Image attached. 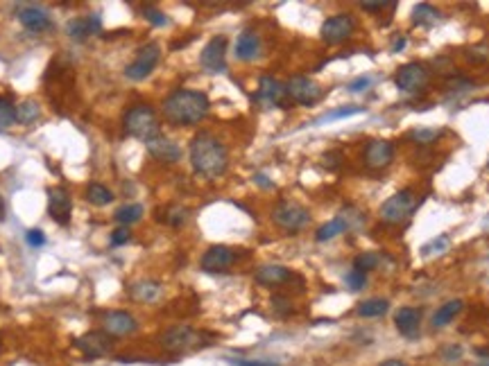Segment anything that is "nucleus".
<instances>
[{
    "label": "nucleus",
    "instance_id": "9b49d317",
    "mask_svg": "<svg viewBox=\"0 0 489 366\" xmlns=\"http://www.w3.org/2000/svg\"><path fill=\"white\" fill-rule=\"evenodd\" d=\"M353 30H356V21H353V16H349V14H335V16L324 21L320 34H322V39L328 45H338L342 41H347L349 36L353 34Z\"/></svg>",
    "mask_w": 489,
    "mask_h": 366
},
{
    "label": "nucleus",
    "instance_id": "ea45409f",
    "mask_svg": "<svg viewBox=\"0 0 489 366\" xmlns=\"http://www.w3.org/2000/svg\"><path fill=\"white\" fill-rule=\"evenodd\" d=\"M446 244H448V238H446V235L437 238V240H433L431 244H426V247H421V255H431L433 251H444Z\"/></svg>",
    "mask_w": 489,
    "mask_h": 366
},
{
    "label": "nucleus",
    "instance_id": "f8f14e48",
    "mask_svg": "<svg viewBox=\"0 0 489 366\" xmlns=\"http://www.w3.org/2000/svg\"><path fill=\"white\" fill-rule=\"evenodd\" d=\"M70 213H72V201H70L68 190L61 186L48 188V215H50L57 224L68 226Z\"/></svg>",
    "mask_w": 489,
    "mask_h": 366
},
{
    "label": "nucleus",
    "instance_id": "39448f33",
    "mask_svg": "<svg viewBox=\"0 0 489 366\" xmlns=\"http://www.w3.org/2000/svg\"><path fill=\"white\" fill-rule=\"evenodd\" d=\"M414 209H417V199H414V194L410 190L394 192L392 197L383 201L381 217L389 224H399V222H406V219L414 213Z\"/></svg>",
    "mask_w": 489,
    "mask_h": 366
},
{
    "label": "nucleus",
    "instance_id": "a18cd8bd",
    "mask_svg": "<svg viewBox=\"0 0 489 366\" xmlns=\"http://www.w3.org/2000/svg\"><path fill=\"white\" fill-rule=\"evenodd\" d=\"M372 82H374L372 77H358L356 82H351V84H349V87H347V89H349L351 93H358V91H367V89H370V87H372Z\"/></svg>",
    "mask_w": 489,
    "mask_h": 366
},
{
    "label": "nucleus",
    "instance_id": "de8ad7c7",
    "mask_svg": "<svg viewBox=\"0 0 489 366\" xmlns=\"http://www.w3.org/2000/svg\"><path fill=\"white\" fill-rule=\"evenodd\" d=\"M256 181H259L261 186H265V188H272V181L267 177H263V174H256Z\"/></svg>",
    "mask_w": 489,
    "mask_h": 366
},
{
    "label": "nucleus",
    "instance_id": "c85d7f7f",
    "mask_svg": "<svg viewBox=\"0 0 489 366\" xmlns=\"http://www.w3.org/2000/svg\"><path fill=\"white\" fill-rule=\"evenodd\" d=\"M365 106H356V104H349V106H340V109H333V111L324 113L322 118L315 120V125H328V122H335V120H342V118H349V116H356V113H362Z\"/></svg>",
    "mask_w": 489,
    "mask_h": 366
},
{
    "label": "nucleus",
    "instance_id": "393cba45",
    "mask_svg": "<svg viewBox=\"0 0 489 366\" xmlns=\"http://www.w3.org/2000/svg\"><path fill=\"white\" fill-rule=\"evenodd\" d=\"M462 308H464V303L460 301V299H453V301H446L442 308H439L435 314H433V328H444V326H448L451 321L456 319V316L462 312Z\"/></svg>",
    "mask_w": 489,
    "mask_h": 366
},
{
    "label": "nucleus",
    "instance_id": "f257e3e1",
    "mask_svg": "<svg viewBox=\"0 0 489 366\" xmlns=\"http://www.w3.org/2000/svg\"><path fill=\"white\" fill-rule=\"evenodd\" d=\"M209 106H211L209 97L202 91L177 89L163 100V116L168 122H173L177 127H190L206 118Z\"/></svg>",
    "mask_w": 489,
    "mask_h": 366
},
{
    "label": "nucleus",
    "instance_id": "3c124183",
    "mask_svg": "<svg viewBox=\"0 0 489 366\" xmlns=\"http://www.w3.org/2000/svg\"><path fill=\"white\" fill-rule=\"evenodd\" d=\"M480 366H489V362H485V364H480Z\"/></svg>",
    "mask_w": 489,
    "mask_h": 366
},
{
    "label": "nucleus",
    "instance_id": "412c9836",
    "mask_svg": "<svg viewBox=\"0 0 489 366\" xmlns=\"http://www.w3.org/2000/svg\"><path fill=\"white\" fill-rule=\"evenodd\" d=\"M234 52L240 61H252L261 55V36L256 34L254 30H244L240 32V36L236 39V48Z\"/></svg>",
    "mask_w": 489,
    "mask_h": 366
},
{
    "label": "nucleus",
    "instance_id": "c03bdc74",
    "mask_svg": "<svg viewBox=\"0 0 489 366\" xmlns=\"http://www.w3.org/2000/svg\"><path fill=\"white\" fill-rule=\"evenodd\" d=\"M397 3H387V0H367V3H360V7L362 9H367V11H381V9H385V7H394Z\"/></svg>",
    "mask_w": 489,
    "mask_h": 366
},
{
    "label": "nucleus",
    "instance_id": "37998d69",
    "mask_svg": "<svg viewBox=\"0 0 489 366\" xmlns=\"http://www.w3.org/2000/svg\"><path fill=\"white\" fill-rule=\"evenodd\" d=\"M272 305H274V310H276L281 316H286V314L292 312V305H290V301H288L286 296H274Z\"/></svg>",
    "mask_w": 489,
    "mask_h": 366
},
{
    "label": "nucleus",
    "instance_id": "72a5a7b5",
    "mask_svg": "<svg viewBox=\"0 0 489 366\" xmlns=\"http://www.w3.org/2000/svg\"><path fill=\"white\" fill-rule=\"evenodd\" d=\"M378 267V255L376 253H360L356 260H353V270H358L362 274L372 272Z\"/></svg>",
    "mask_w": 489,
    "mask_h": 366
},
{
    "label": "nucleus",
    "instance_id": "6e6552de",
    "mask_svg": "<svg viewBox=\"0 0 489 366\" xmlns=\"http://www.w3.org/2000/svg\"><path fill=\"white\" fill-rule=\"evenodd\" d=\"M286 93L290 95L292 102L303 104V106H313L322 100V87L315 79L303 77V75L290 77L286 84Z\"/></svg>",
    "mask_w": 489,
    "mask_h": 366
},
{
    "label": "nucleus",
    "instance_id": "2f4dec72",
    "mask_svg": "<svg viewBox=\"0 0 489 366\" xmlns=\"http://www.w3.org/2000/svg\"><path fill=\"white\" fill-rule=\"evenodd\" d=\"M16 122V106L9 97H0V131Z\"/></svg>",
    "mask_w": 489,
    "mask_h": 366
},
{
    "label": "nucleus",
    "instance_id": "a19ab883",
    "mask_svg": "<svg viewBox=\"0 0 489 366\" xmlns=\"http://www.w3.org/2000/svg\"><path fill=\"white\" fill-rule=\"evenodd\" d=\"M129 238H131L129 228L127 226H118L114 233H112V247H120V244L129 242Z\"/></svg>",
    "mask_w": 489,
    "mask_h": 366
},
{
    "label": "nucleus",
    "instance_id": "a211bd4d",
    "mask_svg": "<svg viewBox=\"0 0 489 366\" xmlns=\"http://www.w3.org/2000/svg\"><path fill=\"white\" fill-rule=\"evenodd\" d=\"M145 145H148L150 156L156 158V161H161V163H177L179 158H181V148H179V145L175 140L161 136V133H158L156 138H152L150 143H145Z\"/></svg>",
    "mask_w": 489,
    "mask_h": 366
},
{
    "label": "nucleus",
    "instance_id": "0eeeda50",
    "mask_svg": "<svg viewBox=\"0 0 489 366\" xmlns=\"http://www.w3.org/2000/svg\"><path fill=\"white\" fill-rule=\"evenodd\" d=\"M158 59H161V48H158V43H148L143 45L136 59L131 61V64L125 68V77L131 79V82H141L145 79L148 75H152V70L156 68Z\"/></svg>",
    "mask_w": 489,
    "mask_h": 366
},
{
    "label": "nucleus",
    "instance_id": "423d86ee",
    "mask_svg": "<svg viewBox=\"0 0 489 366\" xmlns=\"http://www.w3.org/2000/svg\"><path fill=\"white\" fill-rule=\"evenodd\" d=\"M204 344H206L204 333L195 331L190 326L168 328L161 335V346H166L168 350H190V348H200Z\"/></svg>",
    "mask_w": 489,
    "mask_h": 366
},
{
    "label": "nucleus",
    "instance_id": "6ab92c4d",
    "mask_svg": "<svg viewBox=\"0 0 489 366\" xmlns=\"http://www.w3.org/2000/svg\"><path fill=\"white\" fill-rule=\"evenodd\" d=\"M18 21H21V26L26 30H30V32H45V30L53 28L50 14H48L43 7H36V5L21 9L18 11Z\"/></svg>",
    "mask_w": 489,
    "mask_h": 366
},
{
    "label": "nucleus",
    "instance_id": "58836bf2",
    "mask_svg": "<svg viewBox=\"0 0 489 366\" xmlns=\"http://www.w3.org/2000/svg\"><path fill=\"white\" fill-rule=\"evenodd\" d=\"M26 240H28L30 247L39 249V247H43V244H45V233H43V231H39V228H32V231H28V233H26Z\"/></svg>",
    "mask_w": 489,
    "mask_h": 366
},
{
    "label": "nucleus",
    "instance_id": "f03ea898",
    "mask_svg": "<svg viewBox=\"0 0 489 366\" xmlns=\"http://www.w3.org/2000/svg\"><path fill=\"white\" fill-rule=\"evenodd\" d=\"M190 163L195 174L202 179H217L227 172L229 165V152L222 143H220L211 133H200L190 143Z\"/></svg>",
    "mask_w": 489,
    "mask_h": 366
},
{
    "label": "nucleus",
    "instance_id": "f3484780",
    "mask_svg": "<svg viewBox=\"0 0 489 366\" xmlns=\"http://www.w3.org/2000/svg\"><path fill=\"white\" fill-rule=\"evenodd\" d=\"M254 278H256V283L263 287H281V285L292 283L297 276L281 265H263L261 270H256Z\"/></svg>",
    "mask_w": 489,
    "mask_h": 366
},
{
    "label": "nucleus",
    "instance_id": "a878e982",
    "mask_svg": "<svg viewBox=\"0 0 489 366\" xmlns=\"http://www.w3.org/2000/svg\"><path fill=\"white\" fill-rule=\"evenodd\" d=\"M347 228H349L347 219L345 217H335V219H331V222H326V224H322L320 228H317L315 238H317V242H326V240H333V238L342 235Z\"/></svg>",
    "mask_w": 489,
    "mask_h": 366
},
{
    "label": "nucleus",
    "instance_id": "603ef678",
    "mask_svg": "<svg viewBox=\"0 0 489 366\" xmlns=\"http://www.w3.org/2000/svg\"><path fill=\"white\" fill-rule=\"evenodd\" d=\"M487 167H489V163H487Z\"/></svg>",
    "mask_w": 489,
    "mask_h": 366
},
{
    "label": "nucleus",
    "instance_id": "c756f323",
    "mask_svg": "<svg viewBox=\"0 0 489 366\" xmlns=\"http://www.w3.org/2000/svg\"><path fill=\"white\" fill-rule=\"evenodd\" d=\"M87 199L93 206H104V204H112L114 201V192L109 190L102 183H89L87 188Z\"/></svg>",
    "mask_w": 489,
    "mask_h": 366
},
{
    "label": "nucleus",
    "instance_id": "8fccbe9b",
    "mask_svg": "<svg viewBox=\"0 0 489 366\" xmlns=\"http://www.w3.org/2000/svg\"><path fill=\"white\" fill-rule=\"evenodd\" d=\"M5 217V206H3V199H0V219Z\"/></svg>",
    "mask_w": 489,
    "mask_h": 366
},
{
    "label": "nucleus",
    "instance_id": "7c9ffc66",
    "mask_svg": "<svg viewBox=\"0 0 489 366\" xmlns=\"http://www.w3.org/2000/svg\"><path fill=\"white\" fill-rule=\"evenodd\" d=\"M39 113H41L39 104L34 100H26L21 106H16V122H21V125H32L39 118Z\"/></svg>",
    "mask_w": 489,
    "mask_h": 366
},
{
    "label": "nucleus",
    "instance_id": "e433bc0d",
    "mask_svg": "<svg viewBox=\"0 0 489 366\" xmlns=\"http://www.w3.org/2000/svg\"><path fill=\"white\" fill-rule=\"evenodd\" d=\"M186 217H188V211L181 209V206H175V209H170V213H168V224L181 226L183 222H186Z\"/></svg>",
    "mask_w": 489,
    "mask_h": 366
},
{
    "label": "nucleus",
    "instance_id": "4468645a",
    "mask_svg": "<svg viewBox=\"0 0 489 366\" xmlns=\"http://www.w3.org/2000/svg\"><path fill=\"white\" fill-rule=\"evenodd\" d=\"M227 39L225 36H213V39L204 45L200 55V64L209 72H225L227 70Z\"/></svg>",
    "mask_w": 489,
    "mask_h": 366
},
{
    "label": "nucleus",
    "instance_id": "dca6fc26",
    "mask_svg": "<svg viewBox=\"0 0 489 366\" xmlns=\"http://www.w3.org/2000/svg\"><path fill=\"white\" fill-rule=\"evenodd\" d=\"M284 97H286V87L279 79L263 75L259 79V91L254 93V100L261 102L263 106H284Z\"/></svg>",
    "mask_w": 489,
    "mask_h": 366
},
{
    "label": "nucleus",
    "instance_id": "bb28decb",
    "mask_svg": "<svg viewBox=\"0 0 489 366\" xmlns=\"http://www.w3.org/2000/svg\"><path fill=\"white\" fill-rule=\"evenodd\" d=\"M389 310V301L387 299H367L358 305V316L365 319H376V316H383Z\"/></svg>",
    "mask_w": 489,
    "mask_h": 366
},
{
    "label": "nucleus",
    "instance_id": "cd10ccee",
    "mask_svg": "<svg viewBox=\"0 0 489 366\" xmlns=\"http://www.w3.org/2000/svg\"><path fill=\"white\" fill-rule=\"evenodd\" d=\"M143 217V206L141 204H127V206H120V209L114 213V219L120 226H129L134 222H139Z\"/></svg>",
    "mask_w": 489,
    "mask_h": 366
},
{
    "label": "nucleus",
    "instance_id": "aec40b11",
    "mask_svg": "<svg viewBox=\"0 0 489 366\" xmlns=\"http://www.w3.org/2000/svg\"><path fill=\"white\" fill-rule=\"evenodd\" d=\"M394 158V148L387 140H372L365 148V161L370 167H385L392 163Z\"/></svg>",
    "mask_w": 489,
    "mask_h": 366
},
{
    "label": "nucleus",
    "instance_id": "f704fd0d",
    "mask_svg": "<svg viewBox=\"0 0 489 366\" xmlns=\"http://www.w3.org/2000/svg\"><path fill=\"white\" fill-rule=\"evenodd\" d=\"M345 283H347L349 289L358 292V289H362V287L367 285V274H362V272H358V270H353V272H349V274L345 276Z\"/></svg>",
    "mask_w": 489,
    "mask_h": 366
},
{
    "label": "nucleus",
    "instance_id": "1a4fd4ad",
    "mask_svg": "<svg viewBox=\"0 0 489 366\" xmlns=\"http://www.w3.org/2000/svg\"><path fill=\"white\" fill-rule=\"evenodd\" d=\"M428 68L421 64H406L397 70L394 82H397V89L403 93H419L428 87Z\"/></svg>",
    "mask_w": 489,
    "mask_h": 366
},
{
    "label": "nucleus",
    "instance_id": "79ce46f5",
    "mask_svg": "<svg viewBox=\"0 0 489 366\" xmlns=\"http://www.w3.org/2000/svg\"><path fill=\"white\" fill-rule=\"evenodd\" d=\"M229 364L231 366H281L276 362H267V360H231V357H229Z\"/></svg>",
    "mask_w": 489,
    "mask_h": 366
},
{
    "label": "nucleus",
    "instance_id": "49530a36",
    "mask_svg": "<svg viewBox=\"0 0 489 366\" xmlns=\"http://www.w3.org/2000/svg\"><path fill=\"white\" fill-rule=\"evenodd\" d=\"M444 357H448V360H458V357H462V348H460V346H448L446 353H444Z\"/></svg>",
    "mask_w": 489,
    "mask_h": 366
},
{
    "label": "nucleus",
    "instance_id": "b1692460",
    "mask_svg": "<svg viewBox=\"0 0 489 366\" xmlns=\"http://www.w3.org/2000/svg\"><path fill=\"white\" fill-rule=\"evenodd\" d=\"M129 294L134 301L139 303H154L158 296H161V285L156 283V280H139V283H134Z\"/></svg>",
    "mask_w": 489,
    "mask_h": 366
},
{
    "label": "nucleus",
    "instance_id": "5701e85b",
    "mask_svg": "<svg viewBox=\"0 0 489 366\" xmlns=\"http://www.w3.org/2000/svg\"><path fill=\"white\" fill-rule=\"evenodd\" d=\"M394 323H397L401 335L414 337V335H417V331H419V323H421V312L417 308H401L394 314Z\"/></svg>",
    "mask_w": 489,
    "mask_h": 366
},
{
    "label": "nucleus",
    "instance_id": "ddd939ff",
    "mask_svg": "<svg viewBox=\"0 0 489 366\" xmlns=\"http://www.w3.org/2000/svg\"><path fill=\"white\" fill-rule=\"evenodd\" d=\"M102 328L107 335L116 337H129L136 333L139 321L127 310H109L102 314Z\"/></svg>",
    "mask_w": 489,
    "mask_h": 366
},
{
    "label": "nucleus",
    "instance_id": "4be33fe9",
    "mask_svg": "<svg viewBox=\"0 0 489 366\" xmlns=\"http://www.w3.org/2000/svg\"><path fill=\"white\" fill-rule=\"evenodd\" d=\"M100 16H91V18H87V16H80V18H75V21H70L68 23V28H66V32H68V36L70 39H75V41H87V36H91V34H95V32H100Z\"/></svg>",
    "mask_w": 489,
    "mask_h": 366
},
{
    "label": "nucleus",
    "instance_id": "09e8293b",
    "mask_svg": "<svg viewBox=\"0 0 489 366\" xmlns=\"http://www.w3.org/2000/svg\"><path fill=\"white\" fill-rule=\"evenodd\" d=\"M378 366H408V364L401 362V360H387V362H381Z\"/></svg>",
    "mask_w": 489,
    "mask_h": 366
},
{
    "label": "nucleus",
    "instance_id": "9d476101",
    "mask_svg": "<svg viewBox=\"0 0 489 366\" xmlns=\"http://www.w3.org/2000/svg\"><path fill=\"white\" fill-rule=\"evenodd\" d=\"M75 348L82 350L87 360H97V357H104L114 348V337L107 335L104 331H91L75 339Z\"/></svg>",
    "mask_w": 489,
    "mask_h": 366
},
{
    "label": "nucleus",
    "instance_id": "20e7f679",
    "mask_svg": "<svg viewBox=\"0 0 489 366\" xmlns=\"http://www.w3.org/2000/svg\"><path fill=\"white\" fill-rule=\"evenodd\" d=\"M274 222L279 228H284L286 233H299L306 226L311 224V211L303 209L301 204H292V201H281L274 213Z\"/></svg>",
    "mask_w": 489,
    "mask_h": 366
},
{
    "label": "nucleus",
    "instance_id": "7ed1b4c3",
    "mask_svg": "<svg viewBox=\"0 0 489 366\" xmlns=\"http://www.w3.org/2000/svg\"><path fill=\"white\" fill-rule=\"evenodd\" d=\"M122 127L129 133V136L139 138L143 143H150L152 138H156L161 133V127H158V118L156 111L150 104H134L129 106L125 116H122Z\"/></svg>",
    "mask_w": 489,
    "mask_h": 366
},
{
    "label": "nucleus",
    "instance_id": "4c0bfd02",
    "mask_svg": "<svg viewBox=\"0 0 489 366\" xmlns=\"http://www.w3.org/2000/svg\"><path fill=\"white\" fill-rule=\"evenodd\" d=\"M439 136V133L435 129H412L410 131V138L419 140V143H431Z\"/></svg>",
    "mask_w": 489,
    "mask_h": 366
},
{
    "label": "nucleus",
    "instance_id": "c9c22d12",
    "mask_svg": "<svg viewBox=\"0 0 489 366\" xmlns=\"http://www.w3.org/2000/svg\"><path fill=\"white\" fill-rule=\"evenodd\" d=\"M414 18H419V23H431L437 18V11L431 7V5H417L414 7Z\"/></svg>",
    "mask_w": 489,
    "mask_h": 366
},
{
    "label": "nucleus",
    "instance_id": "2eb2a0df",
    "mask_svg": "<svg viewBox=\"0 0 489 366\" xmlns=\"http://www.w3.org/2000/svg\"><path fill=\"white\" fill-rule=\"evenodd\" d=\"M234 262H236V251L225 247V244H215V247L206 249V253L202 255V270L206 274H222Z\"/></svg>",
    "mask_w": 489,
    "mask_h": 366
},
{
    "label": "nucleus",
    "instance_id": "473e14b6",
    "mask_svg": "<svg viewBox=\"0 0 489 366\" xmlns=\"http://www.w3.org/2000/svg\"><path fill=\"white\" fill-rule=\"evenodd\" d=\"M141 14H143V18L148 21L150 26H154V28H166L168 23H170L163 11L158 9V7H152V5H145V7L141 9Z\"/></svg>",
    "mask_w": 489,
    "mask_h": 366
}]
</instances>
